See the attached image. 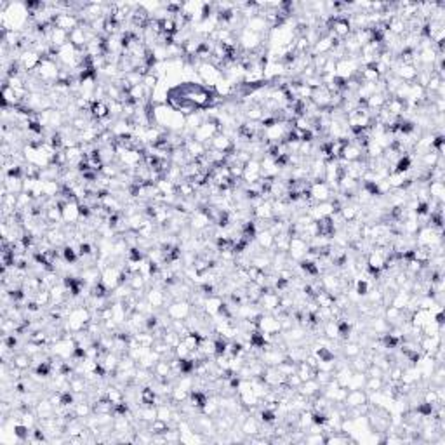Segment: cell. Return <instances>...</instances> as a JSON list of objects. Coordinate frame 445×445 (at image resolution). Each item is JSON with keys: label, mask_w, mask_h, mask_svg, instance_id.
Wrapping results in <instances>:
<instances>
[{"label": "cell", "mask_w": 445, "mask_h": 445, "mask_svg": "<svg viewBox=\"0 0 445 445\" xmlns=\"http://www.w3.org/2000/svg\"><path fill=\"white\" fill-rule=\"evenodd\" d=\"M285 383H287L289 388H292V390L297 391V390H299L301 384H303V379H301L299 376L294 372V374H290V376H287V378H285Z\"/></svg>", "instance_id": "ab89813d"}, {"label": "cell", "mask_w": 445, "mask_h": 445, "mask_svg": "<svg viewBox=\"0 0 445 445\" xmlns=\"http://www.w3.org/2000/svg\"><path fill=\"white\" fill-rule=\"evenodd\" d=\"M11 365H14V367L28 372L30 369H32V357L26 355L25 352H16L13 357V360H11Z\"/></svg>", "instance_id": "7402d4cb"}, {"label": "cell", "mask_w": 445, "mask_h": 445, "mask_svg": "<svg viewBox=\"0 0 445 445\" xmlns=\"http://www.w3.org/2000/svg\"><path fill=\"white\" fill-rule=\"evenodd\" d=\"M426 188H428L429 197H431L433 200H436V202H443L445 200V184H443V181H429V183L426 184Z\"/></svg>", "instance_id": "ffe728a7"}, {"label": "cell", "mask_w": 445, "mask_h": 445, "mask_svg": "<svg viewBox=\"0 0 445 445\" xmlns=\"http://www.w3.org/2000/svg\"><path fill=\"white\" fill-rule=\"evenodd\" d=\"M52 25L56 28H61L65 32H73L75 28L82 26V18L77 16V14H71V13H58L52 20Z\"/></svg>", "instance_id": "7a4b0ae2"}, {"label": "cell", "mask_w": 445, "mask_h": 445, "mask_svg": "<svg viewBox=\"0 0 445 445\" xmlns=\"http://www.w3.org/2000/svg\"><path fill=\"white\" fill-rule=\"evenodd\" d=\"M239 428H240V431H242L244 435L249 438V436L259 435V433H261L263 424H261V421H259L258 417L254 416V414H249V416L245 417L242 423L239 424Z\"/></svg>", "instance_id": "52a82bcc"}, {"label": "cell", "mask_w": 445, "mask_h": 445, "mask_svg": "<svg viewBox=\"0 0 445 445\" xmlns=\"http://www.w3.org/2000/svg\"><path fill=\"white\" fill-rule=\"evenodd\" d=\"M258 306L265 313H275L278 308H280V294L273 289L266 290V292L261 296V299H259Z\"/></svg>", "instance_id": "5b68a950"}, {"label": "cell", "mask_w": 445, "mask_h": 445, "mask_svg": "<svg viewBox=\"0 0 445 445\" xmlns=\"http://www.w3.org/2000/svg\"><path fill=\"white\" fill-rule=\"evenodd\" d=\"M33 301H35L39 306H42L47 310L49 306L52 304V297H51V290H49L47 287H42L39 290V292H35V296L32 297Z\"/></svg>", "instance_id": "4316f807"}, {"label": "cell", "mask_w": 445, "mask_h": 445, "mask_svg": "<svg viewBox=\"0 0 445 445\" xmlns=\"http://www.w3.org/2000/svg\"><path fill=\"white\" fill-rule=\"evenodd\" d=\"M384 386H386V379L384 378H367V381H365L364 384V390L367 391L369 395H374V393H379Z\"/></svg>", "instance_id": "d4e9b609"}, {"label": "cell", "mask_w": 445, "mask_h": 445, "mask_svg": "<svg viewBox=\"0 0 445 445\" xmlns=\"http://www.w3.org/2000/svg\"><path fill=\"white\" fill-rule=\"evenodd\" d=\"M90 115H92V119L97 120V122L110 119V106H108V101H104V99L92 101V106H90Z\"/></svg>", "instance_id": "30bf717a"}, {"label": "cell", "mask_w": 445, "mask_h": 445, "mask_svg": "<svg viewBox=\"0 0 445 445\" xmlns=\"http://www.w3.org/2000/svg\"><path fill=\"white\" fill-rule=\"evenodd\" d=\"M365 381H367V374L365 372H353L352 378L348 381V390H353V388H364Z\"/></svg>", "instance_id": "836d02e7"}, {"label": "cell", "mask_w": 445, "mask_h": 445, "mask_svg": "<svg viewBox=\"0 0 445 445\" xmlns=\"http://www.w3.org/2000/svg\"><path fill=\"white\" fill-rule=\"evenodd\" d=\"M94 414H112L113 412V403L110 402V398L106 395H103L101 398H97L96 402L92 403Z\"/></svg>", "instance_id": "484cf974"}, {"label": "cell", "mask_w": 445, "mask_h": 445, "mask_svg": "<svg viewBox=\"0 0 445 445\" xmlns=\"http://www.w3.org/2000/svg\"><path fill=\"white\" fill-rule=\"evenodd\" d=\"M158 82H160V77L155 73H148L145 78H143V85H145V89L152 94L155 92V89L158 87Z\"/></svg>", "instance_id": "e575fe53"}, {"label": "cell", "mask_w": 445, "mask_h": 445, "mask_svg": "<svg viewBox=\"0 0 445 445\" xmlns=\"http://www.w3.org/2000/svg\"><path fill=\"white\" fill-rule=\"evenodd\" d=\"M350 367H352L353 372H367L369 365H371V362L367 360L364 355H358V357H353L348 360Z\"/></svg>", "instance_id": "f1b7e54d"}, {"label": "cell", "mask_w": 445, "mask_h": 445, "mask_svg": "<svg viewBox=\"0 0 445 445\" xmlns=\"http://www.w3.org/2000/svg\"><path fill=\"white\" fill-rule=\"evenodd\" d=\"M254 244L258 245L261 251H273L275 249V237L271 235L270 230H263V232H258L254 239Z\"/></svg>", "instance_id": "8fae6325"}, {"label": "cell", "mask_w": 445, "mask_h": 445, "mask_svg": "<svg viewBox=\"0 0 445 445\" xmlns=\"http://www.w3.org/2000/svg\"><path fill=\"white\" fill-rule=\"evenodd\" d=\"M174 353H176V357H178V358H188V357H190V353H191V352L186 348V346L183 345V343H179V345L174 348Z\"/></svg>", "instance_id": "60d3db41"}, {"label": "cell", "mask_w": 445, "mask_h": 445, "mask_svg": "<svg viewBox=\"0 0 445 445\" xmlns=\"http://www.w3.org/2000/svg\"><path fill=\"white\" fill-rule=\"evenodd\" d=\"M207 148L209 150H216V152H222V153H233L235 152V141L232 138H228L226 134H216L209 143H207Z\"/></svg>", "instance_id": "277c9868"}, {"label": "cell", "mask_w": 445, "mask_h": 445, "mask_svg": "<svg viewBox=\"0 0 445 445\" xmlns=\"http://www.w3.org/2000/svg\"><path fill=\"white\" fill-rule=\"evenodd\" d=\"M70 44L77 49H84L87 45V33H85V26H78L73 32H70Z\"/></svg>", "instance_id": "d6986e66"}, {"label": "cell", "mask_w": 445, "mask_h": 445, "mask_svg": "<svg viewBox=\"0 0 445 445\" xmlns=\"http://www.w3.org/2000/svg\"><path fill=\"white\" fill-rule=\"evenodd\" d=\"M362 158H365V152H362V150L358 148V146L353 145V143H350V145H346L345 148H343L341 160L357 162V160H362Z\"/></svg>", "instance_id": "2e32d148"}, {"label": "cell", "mask_w": 445, "mask_h": 445, "mask_svg": "<svg viewBox=\"0 0 445 445\" xmlns=\"http://www.w3.org/2000/svg\"><path fill=\"white\" fill-rule=\"evenodd\" d=\"M365 374H367V378H384V379H386V371H384V369H381L379 365H376V364L369 365V369H367V372H365Z\"/></svg>", "instance_id": "74e56055"}, {"label": "cell", "mask_w": 445, "mask_h": 445, "mask_svg": "<svg viewBox=\"0 0 445 445\" xmlns=\"http://www.w3.org/2000/svg\"><path fill=\"white\" fill-rule=\"evenodd\" d=\"M160 355L158 353H155L153 350H146L145 353H143L141 357H139L138 360V367H145V369H153V365L157 364L158 360H160Z\"/></svg>", "instance_id": "603a6c76"}, {"label": "cell", "mask_w": 445, "mask_h": 445, "mask_svg": "<svg viewBox=\"0 0 445 445\" xmlns=\"http://www.w3.org/2000/svg\"><path fill=\"white\" fill-rule=\"evenodd\" d=\"M162 341H164L165 345L169 346V348H172V350H174L176 346H178L179 343H181V336H179L178 332H174V330H172V329H169V327H167V330H165V334H164V338H162Z\"/></svg>", "instance_id": "d6a6232c"}, {"label": "cell", "mask_w": 445, "mask_h": 445, "mask_svg": "<svg viewBox=\"0 0 445 445\" xmlns=\"http://www.w3.org/2000/svg\"><path fill=\"white\" fill-rule=\"evenodd\" d=\"M273 207H271V200H265L258 205L252 207V219H265L270 221L273 219Z\"/></svg>", "instance_id": "9c48e42d"}, {"label": "cell", "mask_w": 445, "mask_h": 445, "mask_svg": "<svg viewBox=\"0 0 445 445\" xmlns=\"http://www.w3.org/2000/svg\"><path fill=\"white\" fill-rule=\"evenodd\" d=\"M184 148H186V152L190 153V157L193 158V160L203 157L207 153V150H209L205 143H200V141H197V139H188Z\"/></svg>", "instance_id": "4fadbf2b"}, {"label": "cell", "mask_w": 445, "mask_h": 445, "mask_svg": "<svg viewBox=\"0 0 445 445\" xmlns=\"http://www.w3.org/2000/svg\"><path fill=\"white\" fill-rule=\"evenodd\" d=\"M322 336L329 339V341H339L338 322H336V320H327V322H323L322 323Z\"/></svg>", "instance_id": "cb8c5ba5"}, {"label": "cell", "mask_w": 445, "mask_h": 445, "mask_svg": "<svg viewBox=\"0 0 445 445\" xmlns=\"http://www.w3.org/2000/svg\"><path fill=\"white\" fill-rule=\"evenodd\" d=\"M193 313V308H191V303L186 299H178V301H171L165 308V315L171 320H186L191 316Z\"/></svg>", "instance_id": "6da1fadb"}, {"label": "cell", "mask_w": 445, "mask_h": 445, "mask_svg": "<svg viewBox=\"0 0 445 445\" xmlns=\"http://www.w3.org/2000/svg\"><path fill=\"white\" fill-rule=\"evenodd\" d=\"M49 44L54 45V47H58V49L65 47L66 44H70V33L54 26V30H52V33H51V39H49Z\"/></svg>", "instance_id": "ac0fdd59"}, {"label": "cell", "mask_w": 445, "mask_h": 445, "mask_svg": "<svg viewBox=\"0 0 445 445\" xmlns=\"http://www.w3.org/2000/svg\"><path fill=\"white\" fill-rule=\"evenodd\" d=\"M320 383V386H325L327 383H330V381L334 379V372L330 371H323V369H316L315 371V378Z\"/></svg>", "instance_id": "d590c367"}, {"label": "cell", "mask_w": 445, "mask_h": 445, "mask_svg": "<svg viewBox=\"0 0 445 445\" xmlns=\"http://www.w3.org/2000/svg\"><path fill=\"white\" fill-rule=\"evenodd\" d=\"M303 443H308V445H311V443H316V445L325 443V433H323V431L306 433V435H304V438H303Z\"/></svg>", "instance_id": "8d00e7d4"}, {"label": "cell", "mask_w": 445, "mask_h": 445, "mask_svg": "<svg viewBox=\"0 0 445 445\" xmlns=\"http://www.w3.org/2000/svg\"><path fill=\"white\" fill-rule=\"evenodd\" d=\"M290 247V237L287 232L280 233V235L275 237V251L278 252H289Z\"/></svg>", "instance_id": "f546056e"}, {"label": "cell", "mask_w": 445, "mask_h": 445, "mask_svg": "<svg viewBox=\"0 0 445 445\" xmlns=\"http://www.w3.org/2000/svg\"><path fill=\"white\" fill-rule=\"evenodd\" d=\"M73 412H75V416H77L78 419L85 421L87 417H90L94 414L92 403L87 402V400H77V403L73 405Z\"/></svg>", "instance_id": "44dd1931"}, {"label": "cell", "mask_w": 445, "mask_h": 445, "mask_svg": "<svg viewBox=\"0 0 445 445\" xmlns=\"http://www.w3.org/2000/svg\"><path fill=\"white\" fill-rule=\"evenodd\" d=\"M297 391L308 398H315L316 395L322 391V386H320V383L316 379H308V381H303V384H301Z\"/></svg>", "instance_id": "9a60e30c"}, {"label": "cell", "mask_w": 445, "mask_h": 445, "mask_svg": "<svg viewBox=\"0 0 445 445\" xmlns=\"http://www.w3.org/2000/svg\"><path fill=\"white\" fill-rule=\"evenodd\" d=\"M362 353V346L358 345L357 341H341L339 345V355H343L345 358H353L358 357Z\"/></svg>", "instance_id": "5bb4252c"}, {"label": "cell", "mask_w": 445, "mask_h": 445, "mask_svg": "<svg viewBox=\"0 0 445 445\" xmlns=\"http://www.w3.org/2000/svg\"><path fill=\"white\" fill-rule=\"evenodd\" d=\"M277 369H278V372H280L282 376H285V378H287V376L294 374V372L297 371V364L290 360V358H285V360H282L280 364L277 365Z\"/></svg>", "instance_id": "1f68e13d"}, {"label": "cell", "mask_w": 445, "mask_h": 445, "mask_svg": "<svg viewBox=\"0 0 445 445\" xmlns=\"http://www.w3.org/2000/svg\"><path fill=\"white\" fill-rule=\"evenodd\" d=\"M35 412H37V416H39V419H45V417L56 416V407L52 405L47 397H42L40 398V402L37 403Z\"/></svg>", "instance_id": "7c38bea8"}, {"label": "cell", "mask_w": 445, "mask_h": 445, "mask_svg": "<svg viewBox=\"0 0 445 445\" xmlns=\"http://www.w3.org/2000/svg\"><path fill=\"white\" fill-rule=\"evenodd\" d=\"M315 371H316V369L310 367V365H308L306 362H299V364H297V371H296V374L299 376V378L303 379V381H308V379H313V378H315Z\"/></svg>", "instance_id": "4dcf8cb0"}, {"label": "cell", "mask_w": 445, "mask_h": 445, "mask_svg": "<svg viewBox=\"0 0 445 445\" xmlns=\"http://www.w3.org/2000/svg\"><path fill=\"white\" fill-rule=\"evenodd\" d=\"M369 402V393L364 390V388H353V390H348V395L345 398V405L346 407H358L362 403Z\"/></svg>", "instance_id": "ba28073f"}, {"label": "cell", "mask_w": 445, "mask_h": 445, "mask_svg": "<svg viewBox=\"0 0 445 445\" xmlns=\"http://www.w3.org/2000/svg\"><path fill=\"white\" fill-rule=\"evenodd\" d=\"M310 191H311V198H313V202H315V203L330 200V198L338 193V191H334L332 188L325 183V181H315V183H311Z\"/></svg>", "instance_id": "3957f363"}, {"label": "cell", "mask_w": 445, "mask_h": 445, "mask_svg": "<svg viewBox=\"0 0 445 445\" xmlns=\"http://www.w3.org/2000/svg\"><path fill=\"white\" fill-rule=\"evenodd\" d=\"M258 325H259V330H261L263 334H278V332H282L280 320H278L273 313H265V311H263Z\"/></svg>", "instance_id": "8992f818"}, {"label": "cell", "mask_w": 445, "mask_h": 445, "mask_svg": "<svg viewBox=\"0 0 445 445\" xmlns=\"http://www.w3.org/2000/svg\"><path fill=\"white\" fill-rule=\"evenodd\" d=\"M2 186H6L9 193L20 195V193H23V191H25V179L7 178L6 174H2Z\"/></svg>", "instance_id": "e0dca14e"}, {"label": "cell", "mask_w": 445, "mask_h": 445, "mask_svg": "<svg viewBox=\"0 0 445 445\" xmlns=\"http://www.w3.org/2000/svg\"><path fill=\"white\" fill-rule=\"evenodd\" d=\"M313 301L318 304V308H322V306H334L336 294L327 292V290H320V292H316V296L313 297Z\"/></svg>", "instance_id": "83f0119b"}, {"label": "cell", "mask_w": 445, "mask_h": 445, "mask_svg": "<svg viewBox=\"0 0 445 445\" xmlns=\"http://www.w3.org/2000/svg\"><path fill=\"white\" fill-rule=\"evenodd\" d=\"M152 350H153V352H155V353H158V355H160V357H165L169 352H171L172 348H169V346L165 345V343L162 341V339H155V343H153Z\"/></svg>", "instance_id": "f35d334b"}]
</instances>
